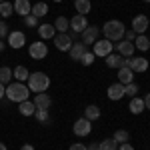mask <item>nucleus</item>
Returning <instances> with one entry per match:
<instances>
[{"instance_id":"4468645a","label":"nucleus","mask_w":150,"mask_h":150,"mask_svg":"<svg viewBox=\"0 0 150 150\" xmlns=\"http://www.w3.org/2000/svg\"><path fill=\"white\" fill-rule=\"evenodd\" d=\"M108 98H110V100H120V98H122V96H124V84H120V82H116V84H110V86H108Z\"/></svg>"},{"instance_id":"7c9ffc66","label":"nucleus","mask_w":150,"mask_h":150,"mask_svg":"<svg viewBox=\"0 0 150 150\" xmlns=\"http://www.w3.org/2000/svg\"><path fill=\"white\" fill-rule=\"evenodd\" d=\"M0 82H2L4 86L12 82V70L8 68V66H2V68H0Z\"/></svg>"},{"instance_id":"49530a36","label":"nucleus","mask_w":150,"mask_h":150,"mask_svg":"<svg viewBox=\"0 0 150 150\" xmlns=\"http://www.w3.org/2000/svg\"><path fill=\"white\" fill-rule=\"evenodd\" d=\"M0 150H8V148H6V144H2V142H0Z\"/></svg>"},{"instance_id":"c756f323","label":"nucleus","mask_w":150,"mask_h":150,"mask_svg":"<svg viewBox=\"0 0 150 150\" xmlns=\"http://www.w3.org/2000/svg\"><path fill=\"white\" fill-rule=\"evenodd\" d=\"M14 14V6H12V2H0V16L2 18H8V16H12Z\"/></svg>"},{"instance_id":"79ce46f5","label":"nucleus","mask_w":150,"mask_h":150,"mask_svg":"<svg viewBox=\"0 0 150 150\" xmlns=\"http://www.w3.org/2000/svg\"><path fill=\"white\" fill-rule=\"evenodd\" d=\"M144 108H148V110H150V92L144 96Z\"/></svg>"},{"instance_id":"2eb2a0df","label":"nucleus","mask_w":150,"mask_h":150,"mask_svg":"<svg viewBox=\"0 0 150 150\" xmlns=\"http://www.w3.org/2000/svg\"><path fill=\"white\" fill-rule=\"evenodd\" d=\"M12 6H14V12H16L18 16H22V18H24V16H28V14L32 12V6H30L28 0H16Z\"/></svg>"},{"instance_id":"39448f33","label":"nucleus","mask_w":150,"mask_h":150,"mask_svg":"<svg viewBox=\"0 0 150 150\" xmlns=\"http://www.w3.org/2000/svg\"><path fill=\"white\" fill-rule=\"evenodd\" d=\"M92 46H94V50H92L94 56H102V58H106L108 54H110V52H112L114 44H112L110 40H106V38H104V40H96Z\"/></svg>"},{"instance_id":"ddd939ff","label":"nucleus","mask_w":150,"mask_h":150,"mask_svg":"<svg viewBox=\"0 0 150 150\" xmlns=\"http://www.w3.org/2000/svg\"><path fill=\"white\" fill-rule=\"evenodd\" d=\"M146 28H148V18H146L144 14L134 16V20H132V30H134L136 34H144Z\"/></svg>"},{"instance_id":"de8ad7c7","label":"nucleus","mask_w":150,"mask_h":150,"mask_svg":"<svg viewBox=\"0 0 150 150\" xmlns=\"http://www.w3.org/2000/svg\"><path fill=\"white\" fill-rule=\"evenodd\" d=\"M54 2H62V0H54Z\"/></svg>"},{"instance_id":"aec40b11","label":"nucleus","mask_w":150,"mask_h":150,"mask_svg":"<svg viewBox=\"0 0 150 150\" xmlns=\"http://www.w3.org/2000/svg\"><path fill=\"white\" fill-rule=\"evenodd\" d=\"M134 78V72L128 68V66H122V68H118V80L120 84H130Z\"/></svg>"},{"instance_id":"c9c22d12","label":"nucleus","mask_w":150,"mask_h":150,"mask_svg":"<svg viewBox=\"0 0 150 150\" xmlns=\"http://www.w3.org/2000/svg\"><path fill=\"white\" fill-rule=\"evenodd\" d=\"M24 24L26 26H38V18L34 14H28V16H24Z\"/></svg>"},{"instance_id":"8fccbe9b","label":"nucleus","mask_w":150,"mask_h":150,"mask_svg":"<svg viewBox=\"0 0 150 150\" xmlns=\"http://www.w3.org/2000/svg\"><path fill=\"white\" fill-rule=\"evenodd\" d=\"M0 2H4V0H0Z\"/></svg>"},{"instance_id":"c85d7f7f","label":"nucleus","mask_w":150,"mask_h":150,"mask_svg":"<svg viewBox=\"0 0 150 150\" xmlns=\"http://www.w3.org/2000/svg\"><path fill=\"white\" fill-rule=\"evenodd\" d=\"M34 118L40 122V124H50V114H48L46 108H36Z\"/></svg>"},{"instance_id":"6e6552de","label":"nucleus","mask_w":150,"mask_h":150,"mask_svg":"<svg viewBox=\"0 0 150 150\" xmlns=\"http://www.w3.org/2000/svg\"><path fill=\"white\" fill-rule=\"evenodd\" d=\"M72 130H74V134H76V136H88V134H90V130H92V124H90V120H88V118H78V120L74 122Z\"/></svg>"},{"instance_id":"423d86ee","label":"nucleus","mask_w":150,"mask_h":150,"mask_svg":"<svg viewBox=\"0 0 150 150\" xmlns=\"http://www.w3.org/2000/svg\"><path fill=\"white\" fill-rule=\"evenodd\" d=\"M28 54H30V58H34V60H42V58L48 56V46L44 42H32L28 46Z\"/></svg>"},{"instance_id":"412c9836","label":"nucleus","mask_w":150,"mask_h":150,"mask_svg":"<svg viewBox=\"0 0 150 150\" xmlns=\"http://www.w3.org/2000/svg\"><path fill=\"white\" fill-rule=\"evenodd\" d=\"M128 110L132 112V114H140L142 110H144V98H138V96H134L130 104H128Z\"/></svg>"},{"instance_id":"c03bdc74","label":"nucleus","mask_w":150,"mask_h":150,"mask_svg":"<svg viewBox=\"0 0 150 150\" xmlns=\"http://www.w3.org/2000/svg\"><path fill=\"white\" fill-rule=\"evenodd\" d=\"M20 150H34V146H32V144H24Z\"/></svg>"},{"instance_id":"6ab92c4d","label":"nucleus","mask_w":150,"mask_h":150,"mask_svg":"<svg viewBox=\"0 0 150 150\" xmlns=\"http://www.w3.org/2000/svg\"><path fill=\"white\" fill-rule=\"evenodd\" d=\"M84 52H86V46L82 44L80 40H78V42H74V44L70 46V50H68L70 58H72V60H76V62H78V60L82 58V54H84Z\"/></svg>"},{"instance_id":"20e7f679","label":"nucleus","mask_w":150,"mask_h":150,"mask_svg":"<svg viewBox=\"0 0 150 150\" xmlns=\"http://www.w3.org/2000/svg\"><path fill=\"white\" fill-rule=\"evenodd\" d=\"M52 40H54V46H56L60 52H68L70 46L74 44L72 38L68 36V32H56V36H54Z\"/></svg>"},{"instance_id":"0eeeda50","label":"nucleus","mask_w":150,"mask_h":150,"mask_svg":"<svg viewBox=\"0 0 150 150\" xmlns=\"http://www.w3.org/2000/svg\"><path fill=\"white\" fill-rule=\"evenodd\" d=\"M124 66H128L132 72H146V70H148V60H146V58H140V56H136V58L130 56Z\"/></svg>"},{"instance_id":"a211bd4d","label":"nucleus","mask_w":150,"mask_h":150,"mask_svg":"<svg viewBox=\"0 0 150 150\" xmlns=\"http://www.w3.org/2000/svg\"><path fill=\"white\" fill-rule=\"evenodd\" d=\"M32 102H34L36 108H46V110H48V108L52 106V98H50L46 92H38L34 96V100H32Z\"/></svg>"},{"instance_id":"f03ea898","label":"nucleus","mask_w":150,"mask_h":150,"mask_svg":"<svg viewBox=\"0 0 150 150\" xmlns=\"http://www.w3.org/2000/svg\"><path fill=\"white\" fill-rule=\"evenodd\" d=\"M124 24L120 22V20H108V22L102 26V32L106 36V40H110V42H118V40H122L124 38Z\"/></svg>"},{"instance_id":"a18cd8bd","label":"nucleus","mask_w":150,"mask_h":150,"mask_svg":"<svg viewBox=\"0 0 150 150\" xmlns=\"http://www.w3.org/2000/svg\"><path fill=\"white\" fill-rule=\"evenodd\" d=\"M4 48H6V44H4V42L0 40V52H4Z\"/></svg>"},{"instance_id":"bb28decb","label":"nucleus","mask_w":150,"mask_h":150,"mask_svg":"<svg viewBox=\"0 0 150 150\" xmlns=\"http://www.w3.org/2000/svg\"><path fill=\"white\" fill-rule=\"evenodd\" d=\"M12 76L16 78V82H24L28 80V76H30V72L24 68V66H16V68L12 70Z\"/></svg>"},{"instance_id":"37998d69","label":"nucleus","mask_w":150,"mask_h":150,"mask_svg":"<svg viewBox=\"0 0 150 150\" xmlns=\"http://www.w3.org/2000/svg\"><path fill=\"white\" fill-rule=\"evenodd\" d=\"M88 150H100V144H96V142H92V144L88 146Z\"/></svg>"},{"instance_id":"393cba45","label":"nucleus","mask_w":150,"mask_h":150,"mask_svg":"<svg viewBox=\"0 0 150 150\" xmlns=\"http://www.w3.org/2000/svg\"><path fill=\"white\" fill-rule=\"evenodd\" d=\"M134 48H138V50H142V52H146L150 48V38L144 34H138L136 36V40H134Z\"/></svg>"},{"instance_id":"7ed1b4c3","label":"nucleus","mask_w":150,"mask_h":150,"mask_svg":"<svg viewBox=\"0 0 150 150\" xmlns=\"http://www.w3.org/2000/svg\"><path fill=\"white\" fill-rule=\"evenodd\" d=\"M28 90H32V92H46L48 86H50V78H48L44 72H32L30 76H28Z\"/></svg>"},{"instance_id":"4c0bfd02","label":"nucleus","mask_w":150,"mask_h":150,"mask_svg":"<svg viewBox=\"0 0 150 150\" xmlns=\"http://www.w3.org/2000/svg\"><path fill=\"white\" fill-rule=\"evenodd\" d=\"M136 32H134V30H132V28H130V30H124V40H128V42H134V40H136Z\"/></svg>"},{"instance_id":"72a5a7b5","label":"nucleus","mask_w":150,"mask_h":150,"mask_svg":"<svg viewBox=\"0 0 150 150\" xmlns=\"http://www.w3.org/2000/svg\"><path fill=\"white\" fill-rule=\"evenodd\" d=\"M138 94V84H134V82H130V84H124V96H130V98H134Z\"/></svg>"},{"instance_id":"2f4dec72","label":"nucleus","mask_w":150,"mask_h":150,"mask_svg":"<svg viewBox=\"0 0 150 150\" xmlns=\"http://www.w3.org/2000/svg\"><path fill=\"white\" fill-rule=\"evenodd\" d=\"M100 150H118V142L114 138H106L100 142Z\"/></svg>"},{"instance_id":"cd10ccee","label":"nucleus","mask_w":150,"mask_h":150,"mask_svg":"<svg viewBox=\"0 0 150 150\" xmlns=\"http://www.w3.org/2000/svg\"><path fill=\"white\" fill-rule=\"evenodd\" d=\"M74 6H76V12L86 16L90 12V0H74Z\"/></svg>"},{"instance_id":"e433bc0d","label":"nucleus","mask_w":150,"mask_h":150,"mask_svg":"<svg viewBox=\"0 0 150 150\" xmlns=\"http://www.w3.org/2000/svg\"><path fill=\"white\" fill-rule=\"evenodd\" d=\"M8 24L6 22H0V40H4V38H8Z\"/></svg>"},{"instance_id":"f8f14e48","label":"nucleus","mask_w":150,"mask_h":150,"mask_svg":"<svg viewBox=\"0 0 150 150\" xmlns=\"http://www.w3.org/2000/svg\"><path fill=\"white\" fill-rule=\"evenodd\" d=\"M116 50H118V54L124 58H130L132 54H134V42H128V40H118V44H114Z\"/></svg>"},{"instance_id":"a878e982","label":"nucleus","mask_w":150,"mask_h":150,"mask_svg":"<svg viewBox=\"0 0 150 150\" xmlns=\"http://www.w3.org/2000/svg\"><path fill=\"white\" fill-rule=\"evenodd\" d=\"M30 14H34L36 18L46 16V14H48V4H46V2H36L34 6H32V12H30Z\"/></svg>"},{"instance_id":"5701e85b","label":"nucleus","mask_w":150,"mask_h":150,"mask_svg":"<svg viewBox=\"0 0 150 150\" xmlns=\"http://www.w3.org/2000/svg\"><path fill=\"white\" fill-rule=\"evenodd\" d=\"M84 118H88L90 122H92V120H98V118H100V108H98L96 104L86 106V108H84Z\"/></svg>"},{"instance_id":"a19ab883","label":"nucleus","mask_w":150,"mask_h":150,"mask_svg":"<svg viewBox=\"0 0 150 150\" xmlns=\"http://www.w3.org/2000/svg\"><path fill=\"white\" fill-rule=\"evenodd\" d=\"M4 96H6V86H4V84L0 82V100H2Z\"/></svg>"},{"instance_id":"473e14b6","label":"nucleus","mask_w":150,"mask_h":150,"mask_svg":"<svg viewBox=\"0 0 150 150\" xmlns=\"http://www.w3.org/2000/svg\"><path fill=\"white\" fill-rule=\"evenodd\" d=\"M112 138H114L118 144H124V142H128V140H130V134H128L126 130H116Z\"/></svg>"},{"instance_id":"dca6fc26","label":"nucleus","mask_w":150,"mask_h":150,"mask_svg":"<svg viewBox=\"0 0 150 150\" xmlns=\"http://www.w3.org/2000/svg\"><path fill=\"white\" fill-rule=\"evenodd\" d=\"M38 34H40L42 40H52L56 36V28H54V24H40L38 26Z\"/></svg>"},{"instance_id":"9b49d317","label":"nucleus","mask_w":150,"mask_h":150,"mask_svg":"<svg viewBox=\"0 0 150 150\" xmlns=\"http://www.w3.org/2000/svg\"><path fill=\"white\" fill-rule=\"evenodd\" d=\"M88 28V18L86 16H82V14H76L72 20H70V30H74V32H84Z\"/></svg>"},{"instance_id":"f704fd0d","label":"nucleus","mask_w":150,"mask_h":150,"mask_svg":"<svg viewBox=\"0 0 150 150\" xmlns=\"http://www.w3.org/2000/svg\"><path fill=\"white\" fill-rule=\"evenodd\" d=\"M94 58H96V56H94V52H88V50H86V52L82 54V58L78 60V62H80L82 66H90V64L94 62Z\"/></svg>"},{"instance_id":"b1692460","label":"nucleus","mask_w":150,"mask_h":150,"mask_svg":"<svg viewBox=\"0 0 150 150\" xmlns=\"http://www.w3.org/2000/svg\"><path fill=\"white\" fill-rule=\"evenodd\" d=\"M54 28H56V32H68L70 30V20L66 16H58L56 20H54Z\"/></svg>"},{"instance_id":"ea45409f","label":"nucleus","mask_w":150,"mask_h":150,"mask_svg":"<svg viewBox=\"0 0 150 150\" xmlns=\"http://www.w3.org/2000/svg\"><path fill=\"white\" fill-rule=\"evenodd\" d=\"M118 150H134V146H132V144H128V142H124V144H120V146H118Z\"/></svg>"},{"instance_id":"09e8293b","label":"nucleus","mask_w":150,"mask_h":150,"mask_svg":"<svg viewBox=\"0 0 150 150\" xmlns=\"http://www.w3.org/2000/svg\"><path fill=\"white\" fill-rule=\"evenodd\" d=\"M144 2H150V0H144Z\"/></svg>"},{"instance_id":"58836bf2","label":"nucleus","mask_w":150,"mask_h":150,"mask_svg":"<svg viewBox=\"0 0 150 150\" xmlns=\"http://www.w3.org/2000/svg\"><path fill=\"white\" fill-rule=\"evenodd\" d=\"M70 150H88V146H86V144H82V142H76V144H72V146H70Z\"/></svg>"},{"instance_id":"9d476101","label":"nucleus","mask_w":150,"mask_h":150,"mask_svg":"<svg viewBox=\"0 0 150 150\" xmlns=\"http://www.w3.org/2000/svg\"><path fill=\"white\" fill-rule=\"evenodd\" d=\"M24 44H26V36H24V32L14 30V32H10V34H8V46H10V48L20 50Z\"/></svg>"},{"instance_id":"1a4fd4ad","label":"nucleus","mask_w":150,"mask_h":150,"mask_svg":"<svg viewBox=\"0 0 150 150\" xmlns=\"http://www.w3.org/2000/svg\"><path fill=\"white\" fill-rule=\"evenodd\" d=\"M98 28L96 26H90L88 24V28L84 30V32H80V42L84 44V46H88V44H94L96 40H98Z\"/></svg>"},{"instance_id":"f257e3e1","label":"nucleus","mask_w":150,"mask_h":150,"mask_svg":"<svg viewBox=\"0 0 150 150\" xmlns=\"http://www.w3.org/2000/svg\"><path fill=\"white\" fill-rule=\"evenodd\" d=\"M28 96H30V90H28V86L24 82H10V84H6V98L10 102L20 104L24 100H28Z\"/></svg>"},{"instance_id":"f3484780","label":"nucleus","mask_w":150,"mask_h":150,"mask_svg":"<svg viewBox=\"0 0 150 150\" xmlns=\"http://www.w3.org/2000/svg\"><path fill=\"white\" fill-rule=\"evenodd\" d=\"M124 64H126V58L120 56V54H112V52H110V54L106 56V66H108V68H122Z\"/></svg>"},{"instance_id":"4be33fe9","label":"nucleus","mask_w":150,"mask_h":150,"mask_svg":"<svg viewBox=\"0 0 150 150\" xmlns=\"http://www.w3.org/2000/svg\"><path fill=\"white\" fill-rule=\"evenodd\" d=\"M18 110H20L22 116H34L36 106H34V102H30V100H24V102L18 104Z\"/></svg>"}]
</instances>
